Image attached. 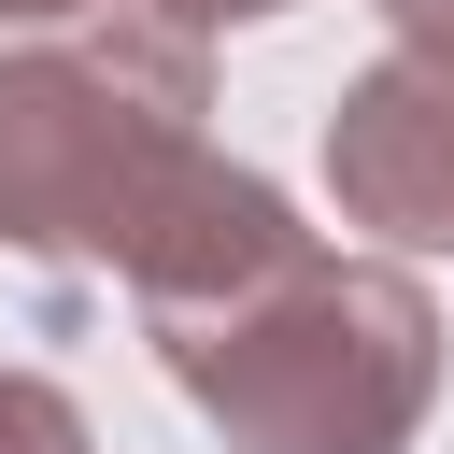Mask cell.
I'll return each instance as SVG.
<instances>
[{
  "label": "cell",
  "mask_w": 454,
  "mask_h": 454,
  "mask_svg": "<svg viewBox=\"0 0 454 454\" xmlns=\"http://www.w3.org/2000/svg\"><path fill=\"white\" fill-rule=\"evenodd\" d=\"M213 170L199 43L156 14L0 43V255L28 270H142L170 199Z\"/></svg>",
  "instance_id": "1"
},
{
  "label": "cell",
  "mask_w": 454,
  "mask_h": 454,
  "mask_svg": "<svg viewBox=\"0 0 454 454\" xmlns=\"http://www.w3.org/2000/svg\"><path fill=\"white\" fill-rule=\"evenodd\" d=\"M170 383L227 426V454H411L440 397V312L383 255H284L241 298L156 312Z\"/></svg>",
  "instance_id": "2"
},
{
  "label": "cell",
  "mask_w": 454,
  "mask_h": 454,
  "mask_svg": "<svg viewBox=\"0 0 454 454\" xmlns=\"http://www.w3.org/2000/svg\"><path fill=\"white\" fill-rule=\"evenodd\" d=\"M326 184L355 227H383L397 255H454V57L397 43L340 85L326 114Z\"/></svg>",
  "instance_id": "3"
},
{
  "label": "cell",
  "mask_w": 454,
  "mask_h": 454,
  "mask_svg": "<svg viewBox=\"0 0 454 454\" xmlns=\"http://www.w3.org/2000/svg\"><path fill=\"white\" fill-rule=\"evenodd\" d=\"M0 454H99V440H85V411H71L57 383L0 369Z\"/></svg>",
  "instance_id": "4"
},
{
  "label": "cell",
  "mask_w": 454,
  "mask_h": 454,
  "mask_svg": "<svg viewBox=\"0 0 454 454\" xmlns=\"http://www.w3.org/2000/svg\"><path fill=\"white\" fill-rule=\"evenodd\" d=\"M142 14H156V28H184V43H199V28H255V14H284V0H142Z\"/></svg>",
  "instance_id": "5"
},
{
  "label": "cell",
  "mask_w": 454,
  "mask_h": 454,
  "mask_svg": "<svg viewBox=\"0 0 454 454\" xmlns=\"http://www.w3.org/2000/svg\"><path fill=\"white\" fill-rule=\"evenodd\" d=\"M85 14H114V0H0V43H28V28H85Z\"/></svg>",
  "instance_id": "6"
},
{
  "label": "cell",
  "mask_w": 454,
  "mask_h": 454,
  "mask_svg": "<svg viewBox=\"0 0 454 454\" xmlns=\"http://www.w3.org/2000/svg\"><path fill=\"white\" fill-rule=\"evenodd\" d=\"M383 14H397V43H440L454 57V0H383Z\"/></svg>",
  "instance_id": "7"
}]
</instances>
